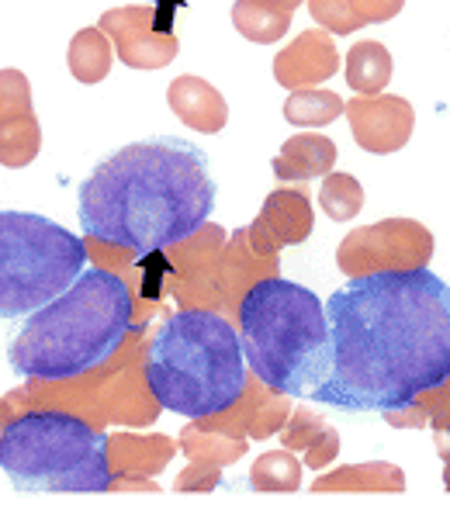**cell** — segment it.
Here are the masks:
<instances>
[{"label":"cell","instance_id":"obj_12","mask_svg":"<svg viewBox=\"0 0 450 512\" xmlns=\"http://www.w3.org/2000/svg\"><path fill=\"white\" fill-rule=\"evenodd\" d=\"M315 225L312 201L305 191L298 187H277L267 194L260 215L253 218V225L243 232L246 246L253 250V256H277L284 246H298L309 239Z\"/></svg>","mask_w":450,"mask_h":512},{"label":"cell","instance_id":"obj_27","mask_svg":"<svg viewBox=\"0 0 450 512\" xmlns=\"http://www.w3.org/2000/svg\"><path fill=\"white\" fill-rule=\"evenodd\" d=\"M284 419H288V402L270 398V402H264L257 412H253L250 429H246V433H250L253 440H267V436H274L277 429H284Z\"/></svg>","mask_w":450,"mask_h":512},{"label":"cell","instance_id":"obj_22","mask_svg":"<svg viewBox=\"0 0 450 512\" xmlns=\"http://www.w3.org/2000/svg\"><path fill=\"white\" fill-rule=\"evenodd\" d=\"M111 63H115V49H111L108 35L101 28H80L73 35L70 52H66V66H70V73L80 84H101L111 73Z\"/></svg>","mask_w":450,"mask_h":512},{"label":"cell","instance_id":"obj_18","mask_svg":"<svg viewBox=\"0 0 450 512\" xmlns=\"http://www.w3.org/2000/svg\"><path fill=\"white\" fill-rule=\"evenodd\" d=\"M177 447L191 457L194 468L205 471H219L236 464L239 457H246V436L229 433V429H201V426H187L180 433Z\"/></svg>","mask_w":450,"mask_h":512},{"label":"cell","instance_id":"obj_5","mask_svg":"<svg viewBox=\"0 0 450 512\" xmlns=\"http://www.w3.org/2000/svg\"><path fill=\"white\" fill-rule=\"evenodd\" d=\"M239 343L260 384L284 398H312L329 367V319L315 291L260 277L239 301Z\"/></svg>","mask_w":450,"mask_h":512},{"label":"cell","instance_id":"obj_9","mask_svg":"<svg viewBox=\"0 0 450 512\" xmlns=\"http://www.w3.org/2000/svg\"><path fill=\"white\" fill-rule=\"evenodd\" d=\"M174 7H180V0H146V4L111 7L101 14L97 28L108 35L115 56L129 70L153 73L174 63L180 52L174 35Z\"/></svg>","mask_w":450,"mask_h":512},{"label":"cell","instance_id":"obj_19","mask_svg":"<svg viewBox=\"0 0 450 512\" xmlns=\"http://www.w3.org/2000/svg\"><path fill=\"white\" fill-rule=\"evenodd\" d=\"M284 436V447L288 450H302L305 454V464L309 468H326L336 454H340V436L329 423H322L315 412L309 409H295L288 419V426L281 429Z\"/></svg>","mask_w":450,"mask_h":512},{"label":"cell","instance_id":"obj_8","mask_svg":"<svg viewBox=\"0 0 450 512\" xmlns=\"http://www.w3.org/2000/svg\"><path fill=\"white\" fill-rule=\"evenodd\" d=\"M433 260V236L416 218H385L343 236L336 267L347 277L385 270H423Z\"/></svg>","mask_w":450,"mask_h":512},{"label":"cell","instance_id":"obj_3","mask_svg":"<svg viewBox=\"0 0 450 512\" xmlns=\"http://www.w3.org/2000/svg\"><path fill=\"white\" fill-rule=\"evenodd\" d=\"M132 291L115 270L90 267L14 336L7 364L28 381H70L122 350L132 329Z\"/></svg>","mask_w":450,"mask_h":512},{"label":"cell","instance_id":"obj_4","mask_svg":"<svg viewBox=\"0 0 450 512\" xmlns=\"http://www.w3.org/2000/svg\"><path fill=\"white\" fill-rule=\"evenodd\" d=\"M142 378L156 405L177 416L208 419L232 409L246 391V357L236 326L208 308L170 315L149 343Z\"/></svg>","mask_w":450,"mask_h":512},{"label":"cell","instance_id":"obj_1","mask_svg":"<svg viewBox=\"0 0 450 512\" xmlns=\"http://www.w3.org/2000/svg\"><path fill=\"white\" fill-rule=\"evenodd\" d=\"M326 319L329 367L312 402L388 416L450 381V288L430 267L350 277Z\"/></svg>","mask_w":450,"mask_h":512},{"label":"cell","instance_id":"obj_10","mask_svg":"<svg viewBox=\"0 0 450 512\" xmlns=\"http://www.w3.org/2000/svg\"><path fill=\"white\" fill-rule=\"evenodd\" d=\"M42 149V125L32 104V84L21 70H0V167L21 170Z\"/></svg>","mask_w":450,"mask_h":512},{"label":"cell","instance_id":"obj_2","mask_svg":"<svg viewBox=\"0 0 450 512\" xmlns=\"http://www.w3.org/2000/svg\"><path fill=\"white\" fill-rule=\"evenodd\" d=\"M212 208L215 180L208 156L194 142L163 135L132 142L97 163L80 184L77 215L87 243L156 256L198 236Z\"/></svg>","mask_w":450,"mask_h":512},{"label":"cell","instance_id":"obj_24","mask_svg":"<svg viewBox=\"0 0 450 512\" xmlns=\"http://www.w3.org/2000/svg\"><path fill=\"white\" fill-rule=\"evenodd\" d=\"M343 97H336L333 90H291V97L284 101V118L288 125L298 128H322L343 115Z\"/></svg>","mask_w":450,"mask_h":512},{"label":"cell","instance_id":"obj_20","mask_svg":"<svg viewBox=\"0 0 450 512\" xmlns=\"http://www.w3.org/2000/svg\"><path fill=\"white\" fill-rule=\"evenodd\" d=\"M312 492H405V474L395 464L385 461H367V464H350V468L329 471L322 478H315Z\"/></svg>","mask_w":450,"mask_h":512},{"label":"cell","instance_id":"obj_29","mask_svg":"<svg viewBox=\"0 0 450 512\" xmlns=\"http://www.w3.org/2000/svg\"><path fill=\"white\" fill-rule=\"evenodd\" d=\"M260 4H267V7H277V11H295L302 0H260Z\"/></svg>","mask_w":450,"mask_h":512},{"label":"cell","instance_id":"obj_21","mask_svg":"<svg viewBox=\"0 0 450 512\" xmlns=\"http://www.w3.org/2000/svg\"><path fill=\"white\" fill-rule=\"evenodd\" d=\"M395 73V59L392 52L381 42H357L347 52V84L357 90L360 97H374L388 87Z\"/></svg>","mask_w":450,"mask_h":512},{"label":"cell","instance_id":"obj_13","mask_svg":"<svg viewBox=\"0 0 450 512\" xmlns=\"http://www.w3.org/2000/svg\"><path fill=\"white\" fill-rule=\"evenodd\" d=\"M340 70V52L329 32L309 28L295 42H288L274 59V80L284 90H309L315 84H326Z\"/></svg>","mask_w":450,"mask_h":512},{"label":"cell","instance_id":"obj_16","mask_svg":"<svg viewBox=\"0 0 450 512\" xmlns=\"http://www.w3.org/2000/svg\"><path fill=\"white\" fill-rule=\"evenodd\" d=\"M336 142L322 132H302L291 135L281 146V153L274 156V173L284 184H298V180H315V177H329L336 167Z\"/></svg>","mask_w":450,"mask_h":512},{"label":"cell","instance_id":"obj_17","mask_svg":"<svg viewBox=\"0 0 450 512\" xmlns=\"http://www.w3.org/2000/svg\"><path fill=\"white\" fill-rule=\"evenodd\" d=\"M405 0H309V14L329 35H354L364 25H381L402 14Z\"/></svg>","mask_w":450,"mask_h":512},{"label":"cell","instance_id":"obj_15","mask_svg":"<svg viewBox=\"0 0 450 512\" xmlns=\"http://www.w3.org/2000/svg\"><path fill=\"white\" fill-rule=\"evenodd\" d=\"M167 104L180 122L201 135H219L229 125V104H225V97L208 80L191 77V73L177 77L167 87Z\"/></svg>","mask_w":450,"mask_h":512},{"label":"cell","instance_id":"obj_30","mask_svg":"<svg viewBox=\"0 0 450 512\" xmlns=\"http://www.w3.org/2000/svg\"><path fill=\"white\" fill-rule=\"evenodd\" d=\"M7 423H11V405H7V402H0V436H4Z\"/></svg>","mask_w":450,"mask_h":512},{"label":"cell","instance_id":"obj_25","mask_svg":"<svg viewBox=\"0 0 450 512\" xmlns=\"http://www.w3.org/2000/svg\"><path fill=\"white\" fill-rule=\"evenodd\" d=\"M253 492H298L302 488V461L291 450H267L253 461L250 471Z\"/></svg>","mask_w":450,"mask_h":512},{"label":"cell","instance_id":"obj_11","mask_svg":"<svg viewBox=\"0 0 450 512\" xmlns=\"http://www.w3.org/2000/svg\"><path fill=\"white\" fill-rule=\"evenodd\" d=\"M343 115H347L357 146L374 156L399 153L405 142L412 139V125H416L412 104L395 94L354 97V101H347Z\"/></svg>","mask_w":450,"mask_h":512},{"label":"cell","instance_id":"obj_28","mask_svg":"<svg viewBox=\"0 0 450 512\" xmlns=\"http://www.w3.org/2000/svg\"><path fill=\"white\" fill-rule=\"evenodd\" d=\"M219 478L222 474L219 471H205V468H187V471H180V478H177V492H212L215 485H219Z\"/></svg>","mask_w":450,"mask_h":512},{"label":"cell","instance_id":"obj_6","mask_svg":"<svg viewBox=\"0 0 450 512\" xmlns=\"http://www.w3.org/2000/svg\"><path fill=\"white\" fill-rule=\"evenodd\" d=\"M0 468L18 492L101 495L115 485L108 433L59 409L11 419L0 436Z\"/></svg>","mask_w":450,"mask_h":512},{"label":"cell","instance_id":"obj_14","mask_svg":"<svg viewBox=\"0 0 450 512\" xmlns=\"http://www.w3.org/2000/svg\"><path fill=\"white\" fill-rule=\"evenodd\" d=\"M177 454V440L160 433H115L108 436V461L111 474H115V488H146V492H160V485H149L142 481V474H160L170 464V457Z\"/></svg>","mask_w":450,"mask_h":512},{"label":"cell","instance_id":"obj_23","mask_svg":"<svg viewBox=\"0 0 450 512\" xmlns=\"http://www.w3.org/2000/svg\"><path fill=\"white\" fill-rule=\"evenodd\" d=\"M232 28L257 45L281 42L291 28V11H277L260 0H236L232 4Z\"/></svg>","mask_w":450,"mask_h":512},{"label":"cell","instance_id":"obj_7","mask_svg":"<svg viewBox=\"0 0 450 512\" xmlns=\"http://www.w3.org/2000/svg\"><path fill=\"white\" fill-rule=\"evenodd\" d=\"M87 243L32 212H0V319H25L84 274Z\"/></svg>","mask_w":450,"mask_h":512},{"label":"cell","instance_id":"obj_26","mask_svg":"<svg viewBox=\"0 0 450 512\" xmlns=\"http://www.w3.org/2000/svg\"><path fill=\"white\" fill-rule=\"evenodd\" d=\"M319 205L333 222H350L364 208V187L350 173H329V177H322Z\"/></svg>","mask_w":450,"mask_h":512}]
</instances>
